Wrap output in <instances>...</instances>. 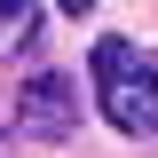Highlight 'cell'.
I'll return each mask as SVG.
<instances>
[{
	"instance_id": "6da1fadb",
	"label": "cell",
	"mask_w": 158,
	"mask_h": 158,
	"mask_svg": "<svg viewBox=\"0 0 158 158\" xmlns=\"http://www.w3.org/2000/svg\"><path fill=\"white\" fill-rule=\"evenodd\" d=\"M87 71H95V103L118 135H158V56L142 40H118V32L95 40Z\"/></svg>"
},
{
	"instance_id": "7a4b0ae2",
	"label": "cell",
	"mask_w": 158,
	"mask_h": 158,
	"mask_svg": "<svg viewBox=\"0 0 158 158\" xmlns=\"http://www.w3.org/2000/svg\"><path fill=\"white\" fill-rule=\"evenodd\" d=\"M79 127V87L63 71H24L16 87V135L24 142H63Z\"/></svg>"
},
{
	"instance_id": "3957f363",
	"label": "cell",
	"mask_w": 158,
	"mask_h": 158,
	"mask_svg": "<svg viewBox=\"0 0 158 158\" xmlns=\"http://www.w3.org/2000/svg\"><path fill=\"white\" fill-rule=\"evenodd\" d=\"M40 32H48V8L40 0H0V56H24Z\"/></svg>"
},
{
	"instance_id": "277c9868",
	"label": "cell",
	"mask_w": 158,
	"mask_h": 158,
	"mask_svg": "<svg viewBox=\"0 0 158 158\" xmlns=\"http://www.w3.org/2000/svg\"><path fill=\"white\" fill-rule=\"evenodd\" d=\"M56 8H63V16H87V8H95V0H56Z\"/></svg>"
},
{
	"instance_id": "5b68a950",
	"label": "cell",
	"mask_w": 158,
	"mask_h": 158,
	"mask_svg": "<svg viewBox=\"0 0 158 158\" xmlns=\"http://www.w3.org/2000/svg\"><path fill=\"white\" fill-rule=\"evenodd\" d=\"M0 150H8V135H0Z\"/></svg>"
}]
</instances>
